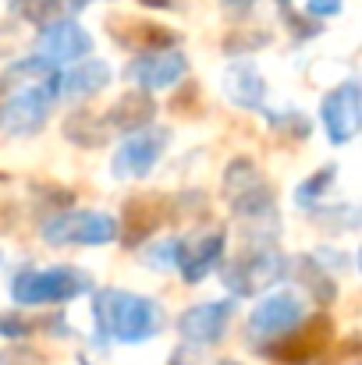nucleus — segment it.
Instances as JSON below:
<instances>
[{"label": "nucleus", "instance_id": "nucleus-14", "mask_svg": "<svg viewBox=\"0 0 362 365\" xmlns=\"http://www.w3.org/2000/svg\"><path fill=\"white\" fill-rule=\"evenodd\" d=\"M107 82H111V68H107L104 61H82V64H75L64 78H57V86L64 89V96H68V100L96 96Z\"/></svg>", "mask_w": 362, "mask_h": 365}, {"label": "nucleus", "instance_id": "nucleus-5", "mask_svg": "<svg viewBox=\"0 0 362 365\" xmlns=\"http://www.w3.org/2000/svg\"><path fill=\"white\" fill-rule=\"evenodd\" d=\"M306 319V305L298 294H270L252 316H248V341L252 344H277L281 337H288L298 323Z\"/></svg>", "mask_w": 362, "mask_h": 365}, {"label": "nucleus", "instance_id": "nucleus-15", "mask_svg": "<svg viewBox=\"0 0 362 365\" xmlns=\"http://www.w3.org/2000/svg\"><path fill=\"white\" fill-rule=\"evenodd\" d=\"M114 32H118L121 46H142L146 53H156V50H167L174 43V32L160 29V25H149V21H114Z\"/></svg>", "mask_w": 362, "mask_h": 365}, {"label": "nucleus", "instance_id": "nucleus-20", "mask_svg": "<svg viewBox=\"0 0 362 365\" xmlns=\"http://www.w3.org/2000/svg\"><path fill=\"white\" fill-rule=\"evenodd\" d=\"M149 266H156V269H164V266H174V259H178V242L171 238V242H160L149 248Z\"/></svg>", "mask_w": 362, "mask_h": 365}, {"label": "nucleus", "instance_id": "nucleus-3", "mask_svg": "<svg viewBox=\"0 0 362 365\" xmlns=\"http://www.w3.org/2000/svg\"><path fill=\"white\" fill-rule=\"evenodd\" d=\"M89 287V277L71 266H50V269H21L11 284V294L18 305H57Z\"/></svg>", "mask_w": 362, "mask_h": 365}, {"label": "nucleus", "instance_id": "nucleus-9", "mask_svg": "<svg viewBox=\"0 0 362 365\" xmlns=\"http://www.w3.org/2000/svg\"><path fill=\"white\" fill-rule=\"evenodd\" d=\"M185 71H188L185 53H178V50H156V53L135 57L131 68H128V78L139 82L142 89H167V86H174Z\"/></svg>", "mask_w": 362, "mask_h": 365}, {"label": "nucleus", "instance_id": "nucleus-10", "mask_svg": "<svg viewBox=\"0 0 362 365\" xmlns=\"http://www.w3.org/2000/svg\"><path fill=\"white\" fill-rule=\"evenodd\" d=\"M93 50V39L75 21H54L39 36V61H79Z\"/></svg>", "mask_w": 362, "mask_h": 365}, {"label": "nucleus", "instance_id": "nucleus-1", "mask_svg": "<svg viewBox=\"0 0 362 365\" xmlns=\"http://www.w3.org/2000/svg\"><path fill=\"white\" fill-rule=\"evenodd\" d=\"M57 96V71L54 64L32 57L18 61L0 78V131L7 135H32L39 131Z\"/></svg>", "mask_w": 362, "mask_h": 365}, {"label": "nucleus", "instance_id": "nucleus-21", "mask_svg": "<svg viewBox=\"0 0 362 365\" xmlns=\"http://www.w3.org/2000/svg\"><path fill=\"white\" fill-rule=\"evenodd\" d=\"M306 11L309 14H338L341 0H306Z\"/></svg>", "mask_w": 362, "mask_h": 365}, {"label": "nucleus", "instance_id": "nucleus-6", "mask_svg": "<svg viewBox=\"0 0 362 365\" xmlns=\"http://www.w3.org/2000/svg\"><path fill=\"white\" fill-rule=\"evenodd\" d=\"M164 142H167V135H164V131H131V135L118 145L114 160H111L114 178H118V181L146 178V174L153 170V163L160 160Z\"/></svg>", "mask_w": 362, "mask_h": 365}, {"label": "nucleus", "instance_id": "nucleus-19", "mask_svg": "<svg viewBox=\"0 0 362 365\" xmlns=\"http://www.w3.org/2000/svg\"><path fill=\"white\" fill-rule=\"evenodd\" d=\"M160 217H164V202H149V199L128 202V238H131V242L146 238V235L160 224Z\"/></svg>", "mask_w": 362, "mask_h": 365}, {"label": "nucleus", "instance_id": "nucleus-11", "mask_svg": "<svg viewBox=\"0 0 362 365\" xmlns=\"http://www.w3.org/2000/svg\"><path fill=\"white\" fill-rule=\"evenodd\" d=\"M228 316H231V302H206V305H196V309L181 312L178 330L192 344H213L228 330Z\"/></svg>", "mask_w": 362, "mask_h": 365}, {"label": "nucleus", "instance_id": "nucleus-17", "mask_svg": "<svg viewBox=\"0 0 362 365\" xmlns=\"http://www.w3.org/2000/svg\"><path fill=\"white\" fill-rule=\"evenodd\" d=\"M228 93L241 107H263V78L248 64H238L228 71Z\"/></svg>", "mask_w": 362, "mask_h": 365}, {"label": "nucleus", "instance_id": "nucleus-16", "mask_svg": "<svg viewBox=\"0 0 362 365\" xmlns=\"http://www.w3.org/2000/svg\"><path fill=\"white\" fill-rule=\"evenodd\" d=\"M86 0H11L14 14H21L25 21H36V25H54V21H64V14L79 11Z\"/></svg>", "mask_w": 362, "mask_h": 365}, {"label": "nucleus", "instance_id": "nucleus-18", "mask_svg": "<svg viewBox=\"0 0 362 365\" xmlns=\"http://www.w3.org/2000/svg\"><path fill=\"white\" fill-rule=\"evenodd\" d=\"M149 118H153V100L146 93H128L104 121H107V128H139Z\"/></svg>", "mask_w": 362, "mask_h": 365}, {"label": "nucleus", "instance_id": "nucleus-2", "mask_svg": "<svg viewBox=\"0 0 362 365\" xmlns=\"http://www.w3.org/2000/svg\"><path fill=\"white\" fill-rule=\"evenodd\" d=\"M96 327L104 337L121 341V344H135V341H149L160 327H164V309L146 298V294H131V291H100L96 302Z\"/></svg>", "mask_w": 362, "mask_h": 365}, {"label": "nucleus", "instance_id": "nucleus-8", "mask_svg": "<svg viewBox=\"0 0 362 365\" xmlns=\"http://www.w3.org/2000/svg\"><path fill=\"white\" fill-rule=\"evenodd\" d=\"M359 86L356 82H345L338 86L327 100H323V124H327V135L334 145H345L356 138L359 131Z\"/></svg>", "mask_w": 362, "mask_h": 365}, {"label": "nucleus", "instance_id": "nucleus-23", "mask_svg": "<svg viewBox=\"0 0 362 365\" xmlns=\"http://www.w3.org/2000/svg\"><path fill=\"white\" fill-rule=\"evenodd\" d=\"M146 4H164V7H167V4H171V0H146Z\"/></svg>", "mask_w": 362, "mask_h": 365}, {"label": "nucleus", "instance_id": "nucleus-24", "mask_svg": "<svg viewBox=\"0 0 362 365\" xmlns=\"http://www.w3.org/2000/svg\"><path fill=\"white\" fill-rule=\"evenodd\" d=\"M221 365H238V362H221Z\"/></svg>", "mask_w": 362, "mask_h": 365}, {"label": "nucleus", "instance_id": "nucleus-4", "mask_svg": "<svg viewBox=\"0 0 362 365\" xmlns=\"http://www.w3.org/2000/svg\"><path fill=\"white\" fill-rule=\"evenodd\" d=\"M43 238L50 245H107L118 238V224L107 213L68 210L43 224Z\"/></svg>", "mask_w": 362, "mask_h": 365}, {"label": "nucleus", "instance_id": "nucleus-13", "mask_svg": "<svg viewBox=\"0 0 362 365\" xmlns=\"http://www.w3.org/2000/svg\"><path fill=\"white\" fill-rule=\"evenodd\" d=\"M221 252H224V235H203L196 242H178L174 266L181 269L185 280H203L210 269H217Z\"/></svg>", "mask_w": 362, "mask_h": 365}, {"label": "nucleus", "instance_id": "nucleus-22", "mask_svg": "<svg viewBox=\"0 0 362 365\" xmlns=\"http://www.w3.org/2000/svg\"><path fill=\"white\" fill-rule=\"evenodd\" d=\"M224 4H228V7H231V11H241V7H248V4H252V0H224Z\"/></svg>", "mask_w": 362, "mask_h": 365}, {"label": "nucleus", "instance_id": "nucleus-12", "mask_svg": "<svg viewBox=\"0 0 362 365\" xmlns=\"http://www.w3.org/2000/svg\"><path fill=\"white\" fill-rule=\"evenodd\" d=\"M281 255L277 252H259V255H252V259H238L228 273H224V280H228V287L235 291V294H252V291H263V287H270L277 277H281Z\"/></svg>", "mask_w": 362, "mask_h": 365}, {"label": "nucleus", "instance_id": "nucleus-7", "mask_svg": "<svg viewBox=\"0 0 362 365\" xmlns=\"http://www.w3.org/2000/svg\"><path fill=\"white\" fill-rule=\"evenodd\" d=\"M334 330H331V319L327 316H316V319H302L288 337H281L273 344V359L284 365H309L327 344H331Z\"/></svg>", "mask_w": 362, "mask_h": 365}]
</instances>
